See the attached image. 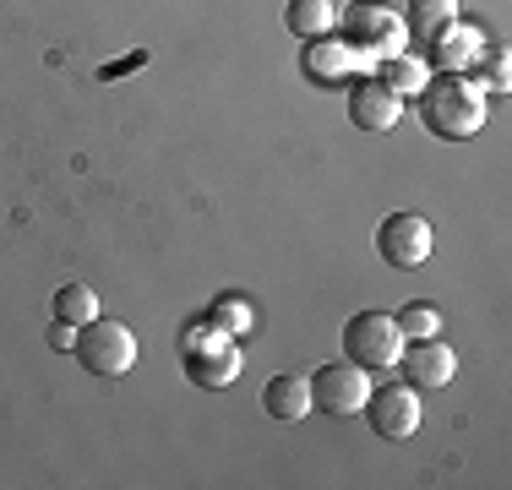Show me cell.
<instances>
[{
  "label": "cell",
  "instance_id": "cell-17",
  "mask_svg": "<svg viewBox=\"0 0 512 490\" xmlns=\"http://www.w3.org/2000/svg\"><path fill=\"white\" fill-rule=\"evenodd\" d=\"M207 327H218V333H229V338H246V333H256V305H251V294H218L213 305H207Z\"/></svg>",
  "mask_w": 512,
  "mask_h": 490
},
{
  "label": "cell",
  "instance_id": "cell-7",
  "mask_svg": "<svg viewBox=\"0 0 512 490\" xmlns=\"http://www.w3.org/2000/svg\"><path fill=\"white\" fill-rule=\"evenodd\" d=\"M306 382H311V409L349 420V414H360L365 392H371V371H360L355 360H327V365H316Z\"/></svg>",
  "mask_w": 512,
  "mask_h": 490
},
{
  "label": "cell",
  "instance_id": "cell-15",
  "mask_svg": "<svg viewBox=\"0 0 512 490\" xmlns=\"http://www.w3.org/2000/svg\"><path fill=\"white\" fill-rule=\"evenodd\" d=\"M404 6H409L404 33H409V44H420V49L431 44L447 22H458V0H404Z\"/></svg>",
  "mask_w": 512,
  "mask_h": 490
},
{
  "label": "cell",
  "instance_id": "cell-14",
  "mask_svg": "<svg viewBox=\"0 0 512 490\" xmlns=\"http://www.w3.org/2000/svg\"><path fill=\"white\" fill-rule=\"evenodd\" d=\"M376 82L382 88H393L398 98H414L431 82V60L420 55V49H398V55H382L376 60Z\"/></svg>",
  "mask_w": 512,
  "mask_h": 490
},
{
  "label": "cell",
  "instance_id": "cell-10",
  "mask_svg": "<svg viewBox=\"0 0 512 490\" xmlns=\"http://www.w3.org/2000/svg\"><path fill=\"white\" fill-rule=\"evenodd\" d=\"M398 382H409L414 392H442L458 376V354L436 338H404V354H398Z\"/></svg>",
  "mask_w": 512,
  "mask_h": 490
},
{
  "label": "cell",
  "instance_id": "cell-4",
  "mask_svg": "<svg viewBox=\"0 0 512 490\" xmlns=\"http://www.w3.org/2000/svg\"><path fill=\"white\" fill-rule=\"evenodd\" d=\"M77 365L88 376H99V382H120V376L137 365V333H131L126 322H115V316H93L88 327H77Z\"/></svg>",
  "mask_w": 512,
  "mask_h": 490
},
{
  "label": "cell",
  "instance_id": "cell-13",
  "mask_svg": "<svg viewBox=\"0 0 512 490\" xmlns=\"http://www.w3.org/2000/svg\"><path fill=\"white\" fill-rule=\"evenodd\" d=\"M262 414L267 420H278V425H295V420H306L311 414V382L306 376H267V387H262Z\"/></svg>",
  "mask_w": 512,
  "mask_h": 490
},
{
  "label": "cell",
  "instance_id": "cell-16",
  "mask_svg": "<svg viewBox=\"0 0 512 490\" xmlns=\"http://www.w3.org/2000/svg\"><path fill=\"white\" fill-rule=\"evenodd\" d=\"M284 28L295 33L300 44L322 39V33L338 28V6H333V0H289V6H284Z\"/></svg>",
  "mask_w": 512,
  "mask_h": 490
},
{
  "label": "cell",
  "instance_id": "cell-8",
  "mask_svg": "<svg viewBox=\"0 0 512 490\" xmlns=\"http://www.w3.org/2000/svg\"><path fill=\"white\" fill-rule=\"evenodd\" d=\"M360 414H365V425H371V436L409 441L414 431H420V392H414L409 382H382V387L365 392Z\"/></svg>",
  "mask_w": 512,
  "mask_h": 490
},
{
  "label": "cell",
  "instance_id": "cell-12",
  "mask_svg": "<svg viewBox=\"0 0 512 490\" xmlns=\"http://www.w3.org/2000/svg\"><path fill=\"white\" fill-rule=\"evenodd\" d=\"M420 55L431 60L436 71H469L474 60L485 55V39H480V28H463V22H447V28L436 33V39L425 44Z\"/></svg>",
  "mask_w": 512,
  "mask_h": 490
},
{
  "label": "cell",
  "instance_id": "cell-20",
  "mask_svg": "<svg viewBox=\"0 0 512 490\" xmlns=\"http://www.w3.org/2000/svg\"><path fill=\"white\" fill-rule=\"evenodd\" d=\"M469 71H474V82H480V93H485V98L512 88V71H507V49H502V44H496L491 55H480Z\"/></svg>",
  "mask_w": 512,
  "mask_h": 490
},
{
  "label": "cell",
  "instance_id": "cell-22",
  "mask_svg": "<svg viewBox=\"0 0 512 490\" xmlns=\"http://www.w3.org/2000/svg\"><path fill=\"white\" fill-rule=\"evenodd\" d=\"M142 60H148V55H131V60H115V66H104V71H99V77H104V82H115V77H120V71H137V66H142Z\"/></svg>",
  "mask_w": 512,
  "mask_h": 490
},
{
  "label": "cell",
  "instance_id": "cell-18",
  "mask_svg": "<svg viewBox=\"0 0 512 490\" xmlns=\"http://www.w3.org/2000/svg\"><path fill=\"white\" fill-rule=\"evenodd\" d=\"M50 305H55V322H71V327H88L93 316H104L93 284H60Z\"/></svg>",
  "mask_w": 512,
  "mask_h": 490
},
{
  "label": "cell",
  "instance_id": "cell-2",
  "mask_svg": "<svg viewBox=\"0 0 512 490\" xmlns=\"http://www.w3.org/2000/svg\"><path fill=\"white\" fill-rule=\"evenodd\" d=\"M180 371H186V382L202 387V392L235 387L240 371H246L240 338H229V333H218V327H207V316L186 322V333H180Z\"/></svg>",
  "mask_w": 512,
  "mask_h": 490
},
{
  "label": "cell",
  "instance_id": "cell-21",
  "mask_svg": "<svg viewBox=\"0 0 512 490\" xmlns=\"http://www.w3.org/2000/svg\"><path fill=\"white\" fill-rule=\"evenodd\" d=\"M50 349L71 354V349H77V327H71V322H50Z\"/></svg>",
  "mask_w": 512,
  "mask_h": 490
},
{
  "label": "cell",
  "instance_id": "cell-5",
  "mask_svg": "<svg viewBox=\"0 0 512 490\" xmlns=\"http://www.w3.org/2000/svg\"><path fill=\"white\" fill-rule=\"evenodd\" d=\"M404 354V333H398L393 311H355L344 322V360L360 371H393Z\"/></svg>",
  "mask_w": 512,
  "mask_h": 490
},
{
  "label": "cell",
  "instance_id": "cell-9",
  "mask_svg": "<svg viewBox=\"0 0 512 490\" xmlns=\"http://www.w3.org/2000/svg\"><path fill=\"white\" fill-rule=\"evenodd\" d=\"M371 60L355 55L338 33H322V39H306L300 44V77L311 82V88H327V93H338V88H349L355 82V71H365Z\"/></svg>",
  "mask_w": 512,
  "mask_h": 490
},
{
  "label": "cell",
  "instance_id": "cell-6",
  "mask_svg": "<svg viewBox=\"0 0 512 490\" xmlns=\"http://www.w3.org/2000/svg\"><path fill=\"white\" fill-rule=\"evenodd\" d=\"M436 251V229L431 218L420 213H387L382 224H376V256H382L387 267H398V273H414V267H425Z\"/></svg>",
  "mask_w": 512,
  "mask_h": 490
},
{
  "label": "cell",
  "instance_id": "cell-11",
  "mask_svg": "<svg viewBox=\"0 0 512 490\" xmlns=\"http://www.w3.org/2000/svg\"><path fill=\"white\" fill-rule=\"evenodd\" d=\"M349 120H355V131L387 137V131H398V120H404V98L393 88H382L376 77H360V82H349Z\"/></svg>",
  "mask_w": 512,
  "mask_h": 490
},
{
  "label": "cell",
  "instance_id": "cell-3",
  "mask_svg": "<svg viewBox=\"0 0 512 490\" xmlns=\"http://www.w3.org/2000/svg\"><path fill=\"white\" fill-rule=\"evenodd\" d=\"M338 39H344L355 55L365 60H382V55H398V49L409 44L404 33V17H398L387 0H349L344 11H338Z\"/></svg>",
  "mask_w": 512,
  "mask_h": 490
},
{
  "label": "cell",
  "instance_id": "cell-19",
  "mask_svg": "<svg viewBox=\"0 0 512 490\" xmlns=\"http://www.w3.org/2000/svg\"><path fill=\"white\" fill-rule=\"evenodd\" d=\"M393 322L404 338H436L442 333V311H436L431 300H409L404 311H393Z\"/></svg>",
  "mask_w": 512,
  "mask_h": 490
},
{
  "label": "cell",
  "instance_id": "cell-1",
  "mask_svg": "<svg viewBox=\"0 0 512 490\" xmlns=\"http://www.w3.org/2000/svg\"><path fill=\"white\" fill-rule=\"evenodd\" d=\"M414 115H420V126L442 142H474L485 131L491 104H485L480 82H474L469 71H436V77L414 93Z\"/></svg>",
  "mask_w": 512,
  "mask_h": 490
}]
</instances>
